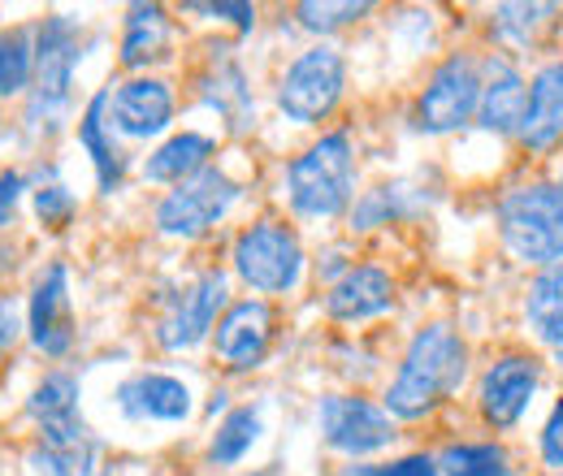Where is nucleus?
<instances>
[{"label":"nucleus","mask_w":563,"mask_h":476,"mask_svg":"<svg viewBox=\"0 0 563 476\" xmlns=\"http://www.w3.org/2000/svg\"><path fill=\"white\" fill-rule=\"evenodd\" d=\"M200 96H205L209 109H217V113L230 122V131H247V126H256L252 78H247V69L239 66L230 53L212 57L209 74L200 78Z\"/></svg>","instance_id":"obj_23"},{"label":"nucleus","mask_w":563,"mask_h":476,"mask_svg":"<svg viewBox=\"0 0 563 476\" xmlns=\"http://www.w3.org/2000/svg\"><path fill=\"white\" fill-rule=\"evenodd\" d=\"M525 109H529V78L507 53H494L486 62V87H482V109H477V126L486 135L511 139L525 126Z\"/></svg>","instance_id":"obj_18"},{"label":"nucleus","mask_w":563,"mask_h":476,"mask_svg":"<svg viewBox=\"0 0 563 476\" xmlns=\"http://www.w3.org/2000/svg\"><path fill=\"white\" fill-rule=\"evenodd\" d=\"M347 476H442L438 473V455H399L386 464H352Z\"/></svg>","instance_id":"obj_33"},{"label":"nucleus","mask_w":563,"mask_h":476,"mask_svg":"<svg viewBox=\"0 0 563 476\" xmlns=\"http://www.w3.org/2000/svg\"><path fill=\"white\" fill-rule=\"evenodd\" d=\"M191 9H196V13H209V18H221V22H230V26H239L243 35L256 31V22H261V9L247 4V0H217V4H191Z\"/></svg>","instance_id":"obj_35"},{"label":"nucleus","mask_w":563,"mask_h":476,"mask_svg":"<svg viewBox=\"0 0 563 476\" xmlns=\"http://www.w3.org/2000/svg\"><path fill=\"white\" fill-rule=\"evenodd\" d=\"M174 48V18L165 4H131L122 22V44H118V66L143 74L147 66L165 62Z\"/></svg>","instance_id":"obj_21"},{"label":"nucleus","mask_w":563,"mask_h":476,"mask_svg":"<svg viewBox=\"0 0 563 476\" xmlns=\"http://www.w3.org/2000/svg\"><path fill=\"white\" fill-rule=\"evenodd\" d=\"M468 364H473V355H468L464 334L446 321H429L404 346V359L382 395V408L395 420L433 416L446 399L460 395V386L468 381Z\"/></svg>","instance_id":"obj_1"},{"label":"nucleus","mask_w":563,"mask_h":476,"mask_svg":"<svg viewBox=\"0 0 563 476\" xmlns=\"http://www.w3.org/2000/svg\"><path fill=\"white\" fill-rule=\"evenodd\" d=\"M78 399H82V381H78V373H70V368L44 373V381L31 390L26 416L35 420L44 446L91 442V429H87V420H82V411H78Z\"/></svg>","instance_id":"obj_15"},{"label":"nucleus","mask_w":563,"mask_h":476,"mask_svg":"<svg viewBox=\"0 0 563 476\" xmlns=\"http://www.w3.org/2000/svg\"><path fill=\"white\" fill-rule=\"evenodd\" d=\"M113 403L126 420L135 424H183L191 420L196 399H191V386L174 373H131L118 390H113Z\"/></svg>","instance_id":"obj_17"},{"label":"nucleus","mask_w":563,"mask_h":476,"mask_svg":"<svg viewBox=\"0 0 563 476\" xmlns=\"http://www.w3.org/2000/svg\"><path fill=\"white\" fill-rule=\"evenodd\" d=\"M538 451H542V464L551 473H563V395L555 399L551 416L542 420V433H538Z\"/></svg>","instance_id":"obj_34"},{"label":"nucleus","mask_w":563,"mask_h":476,"mask_svg":"<svg viewBox=\"0 0 563 476\" xmlns=\"http://www.w3.org/2000/svg\"><path fill=\"white\" fill-rule=\"evenodd\" d=\"M482 87H486V66L473 53H446L424 78L421 96L412 104V126L433 139L464 131L468 122H477Z\"/></svg>","instance_id":"obj_7"},{"label":"nucleus","mask_w":563,"mask_h":476,"mask_svg":"<svg viewBox=\"0 0 563 476\" xmlns=\"http://www.w3.org/2000/svg\"><path fill=\"white\" fill-rule=\"evenodd\" d=\"M373 13V4L368 0H303V4H295V18H299V26L303 31H312V35H334V31H343V26H352L360 18H368Z\"/></svg>","instance_id":"obj_31"},{"label":"nucleus","mask_w":563,"mask_h":476,"mask_svg":"<svg viewBox=\"0 0 563 476\" xmlns=\"http://www.w3.org/2000/svg\"><path fill=\"white\" fill-rule=\"evenodd\" d=\"M308 269V252L299 230L286 217H261L234 234L230 247V273L256 295V299H278L295 295Z\"/></svg>","instance_id":"obj_5"},{"label":"nucleus","mask_w":563,"mask_h":476,"mask_svg":"<svg viewBox=\"0 0 563 476\" xmlns=\"http://www.w3.org/2000/svg\"><path fill=\"white\" fill-rule=\"evenodd\" d=\"M525 325L538 346H563V265L533 273V281L525 286Z\"/></svg>","instance_id":"obj_24"},{"label":"nucleus","mask_w":563,"mask_h":476,"mask_svg":"<svg viewBox=\"0 0 563 476\" xmlns=\"http://www.w3.org/2000/svg\"><path fill=\"white\" fill-rule=\"evenodd\" d=\"M31 468L40 476H96L100 473V446L91 442H70V446H35Z\"/></svg>","instance_id":"obj_30"},{"label":"nucleus","mask_w":563,"mask_h":476,"mask_svg":"<svg viewBox=\"0 0 563 476\" xmlns=\"http://www.w3.org/2000/svg\"><path fill=\"white\" fill-rule=\"evenodd\" d=\"M360 160H355L352 131H325L312 139L282 174L286 208L299 221H339L355 204Z\"/></svg>","instance_id":"obj_2"},{"label":"nucleus","mask_w":563,"mask_h":476,"mask_svg":"<svg viewBox=\"0 0 563 476\" xmlns=\"http://www.w3.org/2000/svg\"><path fill=\"white\" fill-rule=\"evenodd\" d=\"M31 204H35V217H40L48 230H66L74 221V212H78L74 191L62 187V182H40V187L31 191Z\"/></svg>","instance_id":"obj_32"},{"label":"nucleus","mask_w":563,"mask_h":476,"mask_svg":"<svg viewBox=\"0 0 563 476\" xmlns=\"http://www.w3.org/2000/svg\"><path fill=\"white\" fill-rule=\"evenodd\" d=\"M22 312H18V303L13 299H0V364H4V355L13 351V342L22 339Z\"/></svg>","instance_id":"obj_37"},{"label":"nucleus","mask_w":563,"mask_h":476,"mask_svg":"<svg viewBox=\"0 0 563 476\" xmlns=\"http://www.w3.org/2000/svg\"><path fill=\"white\" fill-rule=\"evenodd\" d=\"M230 308V273L225 269H200L183 290L165 295V308L156 317V330L152 339L161 351L169 355H183V351H196L200 342L212 339L221 312Z\"/></svg>","instance_id":"obj_9"},{"label":"nucleus","mask_w":563,"mask_h":476,"mask_svg":"<svg viewBox=\"0 0 563 476\" xmlns=\"http://www.w3.org/2000/svg\"><path fill=\"white\" fill-rule=\"evenodd\" d=\"M78 147L91 156L100 196L122 191L126 156H122V147H118V139H113V126H109V87L87 100V109H82V118H78Z\"/></svg>","instance_id":"obj_22"},{"label":"nucleus","mask_w":563,"mask_h":476,"mask_svg":"<svg viewBox=\"0 0 563 476\" xmlns=\"http://www.w3.org/2000/svg\"><path fill=\"white\" fill-rule=\"evenodd\" d=\"M542 377H547V368H542L538 355H529V351L498 355L490 368L482 373V381H477V411H482V420L490 424L494 433L516 429L525 420V411L533 408V399L542 390Z\"/></svg>","instance_id":"obj_11"},{"label":"nucleus","mask_w":563,"mask_h":476,"mask_svg":"<svg viewBox=\"0 0 563 476\" xmlns=\"http://www.w3.org/2000/svg\"><path fill=\"white\" fill-rule=\"evenodd\" d=\"M217 156V139L205 131H178V135L161 139L140 165V178L152 187H178L187 178H196L200 169H209Z\"/></svg>","instance_id":"obj_20"},{"label":"nucleus","mask_w":563,"mask_h":476,"mask_svg":"<svg viewBox=\"0 0 563 476\" xmlns=\"http://www.w3.org/2000/svg\"><path fill=\"white\" fill-rule=\"evenodd\" d=\"M22 196H26V178H22V169H0V230L13 225Z\"/></svg>","instance_id":"obj_36"},{"label":"nucleus","mask_w":563,"mask_h":476,"mask_svg":"<svg viewBox=\"0 0 563 476\" xmlns=\"http://www.w3.org/2000/svg\"><path fill=\"white\" fill-rule=\"evenodd\" d=\"M494 225L503 252L525 269L563 265V178L520 182L498 196Z\"/></svg>","instance_id":"obj_3"},{"label":"nucleus","mask_w":563,"mask_h":476,"mask_svg":"<svg viewBox=\"0 0 563 476\" xmlns=\"http://www.w3.org/2000/svg\"><path fill=\"white\" fill-rule=\"evenodd\" d=\"M442 476H511V455L503 442H451L438 451Z\"/></svg>","instance_id":"obj_28"},{"label":"nucleus","mask_w":563,"mask_h":476,"mask_svg":"<svg viewBox=\"0 0 563 476\" xmlns=\"http://www.w3.org/2000/svg\"><path fill=\"white\" fill-rule=\"evenodd\" d=\"M547 476H563V473H547Z\"/></svg>","instance_id":"obj_40"},{"label":"nucleus","mask_w":563,"mask_h":476,"mask_svg":"<svg viewBox=\"0 0 563 476\" xmlns=\"http://www.w3.org/2000/svg\"><path fill=\"white\" fill-rule=\"evenodd\" d=\"M174 113H178V96L156 74H131L118 87H109V126H113V135L135 139V143L161 139L174 126Z\"/></svg>","instance_id":"obj_13"},{"label":"nucleus","mask_w":563,"mask_h":476,"mask_svg":"<svg viewBox=\"0 0 563 476\" xmlns=\"http://www.w3.org/2000/svg\"><path fill=\"white\" fill-rule=\"evenodd\" d=\"M261 429H265L261 408H252V403L230 408L221 416V424H217V433L209 442V464L212 468H239L252 455V446L261 442Z\"/></svg>","instance_id":"obj_26"},{"label":"nucleus","mask_w":563,"mask_h":476,"mask_svg":"<svg viewBox=\"0 0 563 476\" xmlns=\"http://www.w3.org/2000/svg\"><path fill=\"white\" fill-rule=\"evenodd\" d=\"M35 87V35L26 26L0 31V100H22Z\"/></svg>","instance_id":"obj_27"},{"label":"nucleus","mask_w":563,"mask_h":476,"mask_svg":"<svg viewBox=\"0 0 563 476\" xmlns=\"http://www.w3.org/2000/svg\"><path fill=\"white\" fill-rule=\"evenodd\" d=\"M225 399H230V395H225V390H217V395H212V403H209V416H217V411L225 408Z\"/></svg>","instance_id":"obj_38"},{"label":"nucleus","mask_w":563,"mask_h":476,"mask_svg":"<svg viewBox=\"0 0 563 476\" xmlns=\"http://www.w3.org/2000/svg\"><path fill=\"white\" fill-rule=\"evenodd\" d=\"M347 96V57L334 40L308 44L274 87V104L290 126H321Z\"/></svg>","instance_id":"obj_6"},{"label":"nucleus","mask_w":563,"mask_h":476,"mask_svg":"<svg viewBox=\"0 0 563 476\" xmlns=\"http://www.w3.org/2000/svg\"><path fill=\"white\" fill-rule=\"evenodd\" d=\"M321 442L347 460H368L399 438V420L364 395H325L317 403Z\"/></svg>","instance_id":"obj_10"},{"label":"nucleus","mask_w":563,"mask_h":476,"mask_svg":"<svg viewBox=\"0 0 563 476\" xmlns=\"http://www.w3.org/2000/svg\"><path fill=\"white\" fill-rule=\"evenodd\" d=\"M239 196H243V187H239L221 165H209V169H200L196 178L169 187V191L156 200L152 225H156V234H165V239H183V243L205 239L209 230H217V225L230 217V208L239 204Z\"/></svg>","instance_id":"obj_8"},{"label":"nucleus","mask_w":563,"mask_h":476,"mask_svg":"<svg viewBox=\"0 0 563 476\" xmlns=\"http://www.w3.org/2000/svg\"><path fill=\"white\" fill-rule=\"evenodd\" d=\"M274 330H278V312L269 299H256V295L234 299L212 330V355L230 373H252L265 364V355L274 346Z\"/></svg>","instance_id":"obj_12"},{"label":"nucleus","mask_w":563,"mask_h":476,"mask_svg":"<svg viewBox=\"0 0 563 476\" xmlns=\"http://www.w3.org/2000/svg\"><path fill=\"white\" fill-rule=\"evenodd\" d=\"M408 196H412L408 182H382V187L364 191V196L352 204V230L355 234H364V230H377V225H390V221L412 217L417 208L408 204Z\"/></svg>","instance_id":"obj_29"},{"label":"nucleus","mask_w":563,"mask_h":476,"mask_svg":"<svg viewBox=\"0 0 563 476\" xmlns=\"http://www.w3.org/2000/svg\"><path fill=\"white\" fill-rule=\"evenodd\" d=\"M26 339L48 359H66L74 351V295L66 261H53L35 277L26 303Z\"/></svg>","instance_id":"obj_14"},{"label":"nucleus","mask_w":563,"mask_h":476,"mask_svg":"<svg viewBox=\"0 0 563 476\" xmlns=\"http://www.w3.org/2000/svg\"><path fill=\"white\" fill-rule=\"evenodd\" d=\"M551 355H555V364H560V368H563V346H555V351H551Z\"/></svg>","instance_id":"obj_39"},{"label":"nucleus","mask_w":563,"mask_h":476,"mask_svg":"<svg viewBox=\"0 0 563 476\" xmlns=\"http://www.w3.org/2000/svg\"><path fill=\"white\" fill-rule=\"evenodd\" d=\"M555 4H542V0H507V4H494L490 13V31L494 40L511 53H529L538 48L542 31L555 22Z\"/></svg>","instance_id":"obj_25"},{"label":"nucleus","mask_w":563,"mask_h":476,"mask_svg":"<svg viewBox=\"0 0 563 476\" xmlns=\"http://www.w3.org/2000/svg\"><path fill=\"white\" fill-rule=\"evenodd\" d=\"M78 62H82V26L66 13H48L35 26V87L26 96V126L35 135H57L66 126Z\"/></svg>","instance_id":"obj_4"},{"label":"nucleus","mask_w":563,"mask_h":476,"mask_svg":"<svg viewBox=\"0 0 563 476\" xmlns=\"http://www.w3.org/2000/svg\"><path fill=\"white\" fill-rule=\"evenodd\" d=\"M520 143L538 156L555 152L563 143V57L533 69L529 78V109H525V126H520Z\"/></svg>","instance_id":"obj_19"},{"label":"nucleus","mask_w":563,"mask_h":476,"mask_svg":"<svg viewBox=\"0 0 563 476\" xmlns=\"http://www.w3.org/2000/svg\"><path fill=\"white\" fill-rule=\"evenodd\" d=\"M395 303H399V286L382 265H352L321 295V312L339 325H364L373 317H386Z\"/></svg>","instance_id":"obj_16"}]
</instances>
